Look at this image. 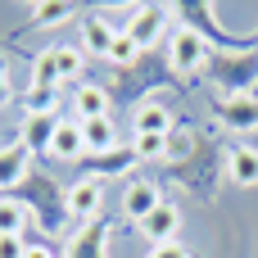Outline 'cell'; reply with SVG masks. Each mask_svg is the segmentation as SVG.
<instances>
[{"label":"cell","instance_id":"obj_1","mask_svg":"<svg viewBox=\"0 0 258 258\" xmlns=\"http://www.w3.org/2000/svg\"><path fill=\"white\" fill-rule=\"evenodd\" d=\"M23 190H27L23 204H27V213H32V227L59 236V231H63V218H68V186H59L54 177H45V172L32 168V177L23 181Z\"/></svg>","mask_w":258,"mask_h":258},{"label":"cell","instance_id":"obj_2","mask_svg":"<svg viewBox=\"0 0 258 258\" xmlns=\"http://www.w3.org/2000/svg\"><path fill=\"white\" fill-rule=\"evenodd\" d=\"M204 73L227 95H249L258 86V50H213Z\"/></svg>","mask_w":258,"mask_h":258},{"label":"cell","instance_id":"obj_3","mask_svg":"<svg viewBox=\"0 0 258 258\" xmlns=\"http://www.w3.org/2000/svg\"><path fill=\"white\" fill-rule=\"evenodd\" d=\"M163 54H168V68H172L177 77H195V73H204V63H209V54H213V41H204L200 27L181 23V27L172 32V41H168Z\"/></svg>","mask_w":258,"mask_h":258},{"label":"cell","instance_id":"obj_4","mask_svg":"<svg viewBox=\"0 0 258 258\" xmlns=\"http://www.w3.org/2000/svg\"><path fill=\"white\" fill-rule=\"evenodd\" d=\"M218 168H227V154H218V150L204 141L190 159L172 163V181H181L186 190H195L200 200H209V195H213V186H218Z\"/></svg>","mask_w":258,"mask_h":258},{"label":"cell","instance_id":"obj_5","mask_svg":"<svg viewBox=\"0 0 258 258\" xmlns=\"http://www.w3.org/2000/svg\"><path fill=\"white\" fill-rule=\"evenodd\" d=\"M122 32H127V36L150 54V50L159 45V36L168 32V5H141V9L127 18V27H122Z\"/></svg>","mask_w":258,"mask_h":258},{"label":"cell","instance_id":"obj_6","mask_svg":"<svg viewBox=\"0 0 258 258\" xmlns=\"http://www.w3.org/2000/svg\"><path fill=\"white\" fill-rule=\"evenodd\" d=\"M68 218L77 222H100L104 218V181L95 177H82L68 186Z\"/></svg>","mask_w":258,"mask_h":258},{"label":"cell","instance_id":"obj_7","mask_svg":"<svg viewBox=\"0 0 258 258\" xmlns=\"http://www.w3.org/2000/svg\"><path fill=\"white\" fill-rule=\"evenodd\" d=\"M159 204H163V195H159L154 181H145V177H127V186H122V218H132V222L141 227Z\"/></svg>","mask_w":258,"mask_h":258},{"label":"cell","instance_id":"obj_8","mask_svg":"<svg viewBox=\"0 0 258 258\" xmlns=\"http://www.w3.org/2000/svg\"><path fill=\"white\" fill-rule=\"evenodd\" d=\"M45 159H59V163H82L86 159V141H82V122L77 118H59Z\"/></svg>","mask_w":258,"mask_h":258},{"label":"cell","instance_id":"obj_9","mask_svg":"<svg viewBox=\"0 0 258 258\" xmlns=\"http://www.w3.org/2000/svg\"><path fill=\"white\" fill-rule=\"evenodd\" d=\"M136 163H141V159H136V150H132V145H118V150H109V154H86V159H82L86 177H95V181H109V177H127Z\"/></svg>","mask_w":258,"mask_h":258},{"label":"cell","instance_id":"obj_10","mask_svg":"<svg viewBox=\"0 0 258 258\" xmlns=\"http://www.w3.org/2000/svg\"><path fill=\"white\" fill-rule=\"evenodd\" d=\"M136 231L150 240V249H154V245H172V240H177V231H181V209H177L172 200H163V204H159V209H154Z\"/></svg>","mask_w":258,"mask_h":258},{"label":"cell","instance_id":"obj_11","mask_svg":"<svg viewBox=\"0 0 258 258\" xmlns=\"http://www.w3.org/2000/svg\"><path fill=\"white\" fill-rule=\"evenodd\" d=\"M132 127H136V136H172V132H177V118H172L168 104L141 100V104L132 109Z\"/></svg>","mask_w":258,"mask_h":258},{"label":"cell","instance_id":"obj_12","mask_svg":"<svg viewBox=\"0 0 258 258\" xmlns=\"http://www.w3.org/2000/svg\"><path fill=\"white\" fill-rule=\"evenodd\" d=\"M218 118L231 132H258V95H222Z\"/></svg>","mask_w":258,"mask_h":258},{"label":"cell","instance_id":"obj_13","mask_svg":"<svg viewBox=\"0 0 258 258\" xmlns=\"http://www.w3.org/2000/svg\"><path fill=\"white\" fill-rule=\"evenodd\" d=\"M32 177V150L14 136L9 145H0V190H9V186H23Z\"/></svg>","mask_w":258,"mask_h":258},{"label":"cell","instance_id":"obj_14","mask_svg":"<svg viewBox=\"0 0 258 258\" xmlns=\"http://www.w3.org/2000/svg\"><path fill=\"white\" fill-rule=\"evenodd\" d=\"M109 104H113V95H109V86H100V82H82V86L73 91V113H77V122L109 118Z\"/></svg>","mask_w":258,"mask_h":258},{"label":"cell","instance_id":"obj_15","mask_svg":"<svg viewBox=\"0 0 258 258\" xmlns=\"http://www.w3.org/2000/svg\"><path fill=\"white\" fill-rule=\"evenodd\" d=\"M63 258H109V227H104V218H100V222H86V227L68 240Z\"/></svg>","mask_w":258,"mask_h":258},{"label":"cell","instance_id":"obj_16","mask_svg":"<svg viewBox=\"0 0 258 258\" xmlns=\"http://www.w3.org/2000/svg\"><path fill=\"white\" fill-rule=\"evenodd\" d=\"M113 41H118V27H113L109 18H100V14H86V18H82V54L109 59Z\"/></svg>","mask_w":258,"mask_h":258},{"label":"cell","instance_id":"obj_17","mask_svg":"<svg viewBox=\"0 0 258 258\" xmlns=\"http://www.w3.org/2000/svg\"><path fill=\"white\" fill-rule=\"evenodd\" d=\"M227 177L236 181V186H258V150L249 145H236V150H227Z\"/></svg>","mask_w":258,"mask_h":258},{"label":"cell","instance_id":"obj_18","mask_svg":"<svg viewBox=\"0 0 258 258\" xmlns=\"http://www.w3.org/2000/svg\"><path fill=\"white\" fill-rule=\"evenodd\" d=\"M27 86H41V91H59V45H45V50L32 59Z\"/></svg>","mask_w":258,"mask_h":258},{"label":"cell","instance_id":"obj_19","mask_svg":"<svg viewBox=\"0 0 258 258\" xmlns=\"http://www.w3.org/2000/svg\"><path fill=\"white\" fill-rule=\"evenodd\" d=\"M82 141H86V154H109V150H118V127H113V118H91V122H82Z\"/></svg>","mask_w":258,"mask_h":258},{"label":"cell","instance_id":"obj_20","mask_svg":"<svg viewBox=\"0 0 258 258\" xmlns=\"http://www.w3.org/2000/svg\"><path fill=\"white\" fill-rule=\"evenodd\" d=\"M18 104H23V113H27V118H59V104H63V95H59V91H41V86H27Z\"/></svg>","mask_w":258,"mask_h":258},{"label":"cell","instance_id":"obj_21","mask_svg":"<svg viewBox=\"0 0 258 258\" xmlns=\"http://www.w3.org/2000/svg\"><path fill=\"white\" fill-rule=\"evenodd\" d=\"M54 127H59V118H27V122H23V132H18V141H23L32 154H45V150H50Z\"/></svg>","mask_w":258,"mask_h":258},{"label":"cell","instance_id":"obj_22","mask_svg":"<svg viewBox=\"0 0 258 258\" xmlns=\"http://www.w3.org/2000/svg\"><path fill=\"white\" fill-rule=\"evenodd\" d=\"M68 18H73V5H63V0H41V5H32L27 27H59V23H68Z\"/></svg>","mask_w":258,"mask_h":258},{"label":"cell","instance_id":"obj_23","mask_svg":"<svg viewBox=\"0 0 258 258\" xmlns=\"http://www.w3.org/2000/svg\"><path fill=\"white\" fill-rule=\"evenodd\" d=\"M32 222L23 200H0V236H23V227Z\"/></svg>","mask_w":258,"mask_h":258},{"label":"cell","instance_id":"obj_24","mask_svg":"<svg viewBox=\"0 0 258 258\" xmlns=\"http://www.w3.org/2000/svg\"><path fill=\"white\" fill-rule=\"evenodd\" d=\"M141 54H145V50H141L127 32H118V41H113V50H109V63H113V68H136Z\"/></svg>","mask_w":258,"mask_h":258},{"label":"cell","instance_id":"obj_25","mask_svg":"<svg viewBox=\"0 0 258 258\" xmlns=\"http://www.w3.org/2000/svg\"><path fill=\"white\" fill-rule=\"evenodd\" d=\"M86 68V54L82 45H59V82H77Z\"/></svg>","mask_w":258,"mask_h":258},{"label":"cell","instance_id":"obj_26","mask_svg":"<svg viewBox=\"0 0 258 258\" xmlns=\"http://www.w3.org/2000/svg\"><path fill=\"white\" fill-rule=\"evenodd\" d=\"M132 150H136V159L159 163V159H168V136H132Z\"/></svg>","mask_w":258,"mask_h":258},{"label":"cell","instance_id":"obj_27","mask_svg":"<svg viewBox=\"0 0 258 258\" xmlns=\"http://www.w3.org/2000/svg\"><path fill=\"white\" fill-rule=\"evenodd\" d=\"M0 258H27V240L23 236H0Z\"/></svg>","mask_w":258,"mask_h":258},{"label":"cell","instance_id":"obj_28","mask_svg":"<svg viewBox=\"0 0 258 258\" xmlns=\"http://www.w3.org/2000/svg\"><path fill=\"white\" fill-rule=\"evenodd\" d=\"M145 258H190V249H186L181 240H172V245H154Z\"/></svg>","mask_w":258,"mask_h":258},{"label":"cell","instance_id":"obj_29","mask_svg":"<svg viewBox=\"0 0 258 258\" xmlns=\"http://www.w3.org/2000/svg\"><path fill=\"white\" fill-rule=\"evenodd\" d=\"M27 258H59L50 245H36V240H27Z\"/></svg>","mask_w":258,"mask_h":258},{"label":"cell","instance_id":"obj_30","mask_svg":"<svg viewBox=\"0 0 258 258\" xmlns=\"http://www.w3.org/2000/svg\"><path fill=\"white\" fill-rule=\"evenodd\" d=\"M14 100V86H9V73H5V63H0V104H9Z\"/></svg>","mask_w":258,"mask_h":258}]
</instances>
